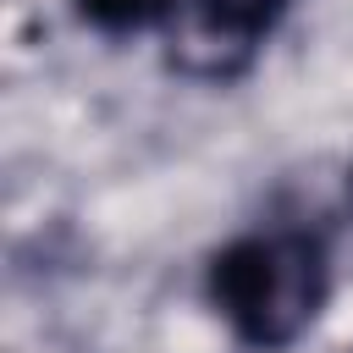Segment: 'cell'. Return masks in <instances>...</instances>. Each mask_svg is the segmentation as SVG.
<instances>
[{
  "label": "cell",
  "instance_id": "1",
  "mask_svg": "<svg viewBox=\"0 0 353 353\" xmlns=\"http://www.w3.org/2000/svg\"><path fill=\"white\" fill-rule=\"evenodd\" d=\"M325 287H331V265H325L320 237H309V232L237 237L232 248L215 254V270H210L215 309L259 353L292 347L320 320Z\"/></svg>",
  "mask_w": 353,
  "mask_h": 353
},
{
  "label": "cell",
  "instance_id": "2",
  "mask_svg": "<svg viewBox=\"0 0 353 353\" xmlns=\"http://www.w3.org/2000/svg\"><path fill=\"white\" fill-rule=\"evenodd\" d=\"M193 6L215 33H232V39H254L287 11V0H193Z\"/></svg>",
  "mask_w": 353,
  "mask_h": 353
},
{
  "label": "cell",
  "instance_id": "3",
  "mask_svg": "<svg viewBox=\"0 0 353 353\" xmlns=\"http://www.w3.org/2000/svg\"><path fill=\"white\" fill-rule=\"evenodd\" d=\"M94 22H105V28H138V22H149L165 0H77Z\"/></svg>",
  "mask_w": 353,
  "mask_h": 353
}]
</instances>
